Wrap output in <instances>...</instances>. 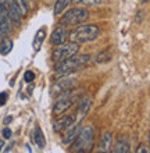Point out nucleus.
<instances>
[{
  "label": "nucleus",
  "mask_w": 150,
  "mask_h": 153,
  "mask_svg": "<svg viewBox=\"0 0 150 153\" xmlns=\"http://www.w3.org/2000/svg\"><path fill=\"white\" fill-rule=\"evenodd\" d=\"M72 124H75V116H72V114H67V116H63V117H60L57 121H54L53 129H54V132H61V131L69 128Z\"/></svg>",
  "instance_id": "nucleus-9"
},
{
  "label": "nucleus",
  "mask_w": 150,
  "mask_h": 153,
  "mask_svg": "<svg viewBox=\"0 0 150 153\" xmlns=\"http://www.w3.org/2000/svg\"><path fill=\"white\" fill-rule=\"evenodd\" d=\"M6 6H7L8 17L11 20V24H14L16 27L21 25V10L18 7V4L16 3V0H4Z\"/></svg>",
  "instance_id": "nucleus-7"
},
{
  "label": "nucleus",
  "mask_w": 150,
  "mask_h": 153,
  "mask_svg": "<svg viewBox=\"0 0 150 153\" xmlns=\"http://www.w3.org/2000/svg\"><path fill=\"white\" fill-rule=\"evenodd\" d=\"M136 153H149V148H147V145H139L138 149H136Z\"/></svg>",
  "instance_id": "nucleus-24"
},
{
  "label": "nucleus",
  "mask_w": 150,
  "mask_h": 153,
  "mask_svg": "<svg viewBox=\"0 0 150 153\" xmlns=\"http://www.w3.org/2000/svg\"><path fill=\"white\" fill-rule=\"evenodd\" d=\"M111 60V53L110 50H103V52L98 53L96 56V63H106V61Z\"/></svg>",
  "instance_id": "nucleus-19"
},
{
  "label": "nucleus",
  "mask_w": 150,
  "mask_h": 153,
  "mask_svg": "<svg viewBox=\"0 0 150 153\" xmlns=\"http://www.w3.org/2000/svg\"><path fill=\"white\" fill-rule=\"evenodd\" d=\"M113 148V135L110 132H104L101 135L100 143H99L98 149L95 150V153H110Z\"/></svg>",
  "instance_id": "nucleus-11"
},
{
  "label": "nucleus",
  "mask_w": 150,
  "mask_h": 153,
  "mask_svg": "<svg viewBox=\"0 0 150 153\" xmlns=\"http://www.w3.org/2000/svg\"><path fill=\"white\" fill-rule=\"evenodd\" d=\"M78 81L75 79V78H61V79H58L56 82V84H53L52 86V91H53V95H58V93L64 92V91H67V89H72V86H75L77 85Z\"/></svg>",
  "instance_id": "nucleus-8"
},
{
  "label": "nucleus",
  "mask_w": 150,
  "mask_h": 153,
  "mask_svg": "<svg viewBox=\"0 0 150 153\" xmlns=\"http://www.w3.org/2000/svg\"><path fill=\"white\" fill-rule=\"evenodd\" d=\"M79 52V43H75V42H68V43H61L58 45V48L54 49L53 52V60L58 63V61H63L68 57L74 56Z\"/></svg>",
  "instance_id": "nucleus-5"
},
{
  "label": "nucleus",
  "mask_w": 150,
  "mask_h": 153,
  "mask_svg": "<svg viewBox=\"0 0 150 153\" xmlns=\"http://www.w3.org/2000/svg\"><path fill=\"white\" fill-rule=\"evenodd\" d=\"M11 121H13V117H11V116H7V117H6V118H4L3 124H4V125H8V124H10V123H11Z\"/></svg>",
  "instance_id": "nucleus-26"
},
{
  "label": "nucleus",
  "mask_w": 150,
  "mask_h": 153,
  "mask_svg": "<svg viewBox=\"0 0 150 153\" xmlns=\"http://www.w3.org/2000/svg\"><path fill=\"white\" fill-rule=\"evenodd\" d=\"M33 78H35V74L32 73V71H25V74H24V81L25 82H32L33 81Z\"/></svg>",
  "instance_id": "nucleus-22"
},
{
  "label": "nucleus",
  "mask_w": 150,
  "mask_h": 153,
  "mask_svg": "<svg viewBox=\"0 0 150 153\" xmlns=\"http://www.w3.org/2000/svg\"><path fill=\"white\" fill-rule=\"evenodd\" d=\"M95 145V129L92 125H86L81 128L78 137L72 141V146L69 148L71 153H90Z\"/></svg>",
  "instance_id": "nucleus-2"
},
{
  "label": "nucleus",
  "mask_w": 150,
  "mask_h": 153,
  "mask_svg": "<svg viewBox=\"0 0 150 153\" xmlns=\"http://www.w3.org/2000/svg\"><path fill=\"white\" fill-rule=\"evenodd\" d=\"M113 153H131L129 149V142L126 141L125 138H122L115 143V146L113 148Z\"/></svg>",
  "instance_id": "nucleus-13"
},
{
  "label": "nucleus",
  "mask_w": 150,
  "mask_h": 153,
  "mask_svg": "<svg viewBox=\"0 0 150 153\" xmlns=\"http://www.w3.org/2000/svg\"><path fill=\"white\" fill-rule=\"evenodd\" d=\"M63 95L60 96V99L56 102V105L53 107V113L58 116V114H63L64 111L71 107L74 105V97H72V89H67L64 92H61Z\"/></svg>",
  "instance_id": "nucleus-6"
},
{
  "label": "nucleus",
  "mask_w": 150,
  "mask_h": 153,
  "mask_svg": "<svg viewBox=\"0 0 150 153\" xmlns=\"http://www.w3.org/2000/svg\"><path fill=\"white\" fill-rule=\"evenodd\" d=\"M45 36H46V31H45V28L39 29V31L36 32V35H35V38H33V42H32L33 49H35V52H38V50L41 49L42 43H43V40H45Z\"/></svg>",
  "instance_id": "nucleus-16"
},
{
  "label": "nucleus",
  "mask_w": 150,
  "mask_h": 153,
  "mask_svg": "<svg viewBox=\"0 0 150 153\" xmlns=\"http://www.w3.org/2000/svg\"><path fill=\"white\" fill-rule=\"evenodd\" d=\"M90 105H92V99L89 96H83L79 100V105H78V113L81 116H85L88 113V110L90 109Z\"/></svg>",
  "instance_id": "nucleus-14"
},
{
  "label": "nucleus",
  "mask_w": 150,
  "mask_h": 153,
  "mask_svg": "<svg viewBox=\"0 0 150 153\" xmlns=\"http://www.w3.org/2000/svg\"><path fill=\"white\" fill-rule=\"evenodd\" d=\"M140 1H142V3H147V1H149V0H140Z\"/></svg>",
  "instance_id": "nucleus-28"
},
{
  "label": "nucleus",
  "mask_w": 150,
  "mask_h": 153,
  "mask_svg": "<svg viewBox=\"0 0 150 153\" xmlns=\"http://www.w3.org/2000/svg\"><path fill=\"white\" fill-rule=\"evenodd\" d=\"M16 3L18 4V7H20V10H21V16H27V14H28V10H29L28 0H16Z\"/></svg>",
  "instance_id": "nucleus-20"
},
{
  "label": "nucleus",
  "mask_w": 150,
  "mask_h": 153,
  "mask_svg": "<svg viewBox=\"0 0 150 153\" xmlns=\"http://www.w3.org/2000/svg\"><path fill=\"white\" fill-rule=\"evenodd\" d=\"M88 18H89L88 8L74 7L64 13V16L58 20V24H60L61 27H65V28H67V27H77L78 24L85 22Z\"/></svg>",
  "instance_id": "nucleus-4"
},
{
  "label": "nucleus",
  "mask_w": 150,
  "mask_h": 153,
  "mask_svg": "<svg viewBox=\"0 0 150 153\" xmlns=\"http://www.w3.org/2000/svg\"><path fill=\"white\" fill-rule=\"evenodd\" d=\"M67 129H68V131L65 132V137L63 138V142H64L65 145H69V143H72V141L78 137V134H79V131H81V127L72 124L69 128H67Z\"/></svg>",
  "instance_id": "nucleus-12"
},
{
  "label": "nucleus",
  "mask_w": 150,
  "mask_h": 153,
  "mask_svg": "<svg viewBox=\"0 0 150 153\" xmlns=\"http://www.w3.org/2000/svg\"><path fill=\"white\" fill-rule=\"evenodd\" d=\"M90 60L89 54H74L63 61H58L56 64V76H67L69 74L75 73L77 70L82 68Z\"/></svg>",
  "instance_id": "nucleus-1"
},
{
  "label": "nucleus",
  "mask_w": 150,
  "mask_h": 153,
  "mask_svg": "<svg viewBox=\"0 0 150 153\" xmlns=\"http://www.w3.org/2000/svg\"><path fill=\"white\" fill-rule=\"evenodd\" d=\"M1 134H3V137L6 138V139H10V138H11V135H13L11 129H10V128H7V127H4V128H3V131H1Z\"/></svg>",
  "instance_id": "nucleus-23"
},
{
  "label": "nucleus",
  "mask_w": 150,
  "mask_h": 153,
  "mask_svg": "<svg viewBox=\"0 0 150 153\" xmlns=\"http://www.w3.org/2000/svg\"><path fill=\"white\" fill-rule=\"evenodd\" d=\"M71 3V0H57L54 4V14H60L65 10V7Z\"/></svg>",
  "instance_id": "nucleus-18"
},
{
  "label": "nucleus",
  "mask_w": 150,
  "mask_h": 153,
  "mask_svg": "<svg viewBox=\"0 0 150 153\" xmlns=\"http://www.w3.org/2000/svg\"><path fill=\"white\" fill-rule=\"evenodd\" d=\"M7 93L6 92H1L0 93V106H4L6 105V102H7Z\"/></svg>",
  "instance_id": "nucleus-25"
},
{
  "label": "nucleus",
  "mask_w": 150,
  "mask_h": 153,
  "mask_svg": "<svg viewBox=\"0 0 150 153\" xmlns=\"http://www.w3.org/2000/svg\"><path fill=\"white\" fill-rule=\"evenodd\" d=\"M11 49H13V42L7 36L3 38L1 42H0V54L6 56V54H8V53L11 52Z\"/></svg>",
  "instance_id": "nucleus-17"
},
{
  "label": "nucleus",
  "mask_w": 150,
  "mask_h": 153,
  "mask_svg": "<svg viewBox=\"0 0 150 153\" xmlns=\"http://www.w3.org/2000/svg\"><path fill=\"white\" fill-rule=\"evenodd\" d=\"M74 3H83L88 4V6H99L101 4V0H71Z\"/></svg>",
  "instance_id": "nucleus-21"
},
{
  "label": "nucleus",
  "mask_w": 150,
  "mask_h": 153,
  "mask_svg": "<svg viewBox=\"0 0 150 153\" xmlns=\"http://www.w3.org/2000/svg\"><path fill=\"white\" fill-rule=\"evenodd\" d=\"M3 146H4V141L3 139H0V152L3 150Z\"/></svg>",
  "instance_id": "nucleus-27"
},
{
  "label": "nucleus",
  "mask_w": 150,
  "mask_h": 153,
  "mask_svg": "<svg viewBox=\"0 0 150 153\" xmlns=\"http://www.w3.org/2000/svg\"><path fill=\"white\" fill-rule=\"evenodd\" d=\"M100 35V29L96 25L92 24H83L77 25L74 29L68 32L69 42H75V43H85V42H92Z\"/></svg>",
  "instance_id": "nucleus-3"
},
{
  "label": "nucleus",
  "mask_w": 150,
  "mask_h": 153,
  "mask_svg": "<svg viewBox=\"0 0 150 153\" xmlns=\"http://www.w3.org/2000/svg\"><path fill=\"white\" fill-rule=\"evenodd\" d=\"M33 141L36 142V145L39 146V148H45L46 145V139H45V135H43V132H42V129L39 128V127H35V129H33Z\"/></svg>",
  "instance_id": "nucleus-15"
},
{
  "label": "nucleus",
  "mask_w": 150,
  "mask_h": 153,
  "mask_svg": "<svg viewBox=\"0 0 150 153\" xmlns=\"http://www.w3.org/2000/svg\"><path fill=\"white\" fill-rule=\"evenodd\" d=\"M67 38H68V31H67V28H65V27H61V25H58V27H57V28L52 32L50 42H52L53 45L58 46V45L64 43L65 40H67Z\"/></svg>",
  "instance_id": "nucleus-10"
}]
</instances>
